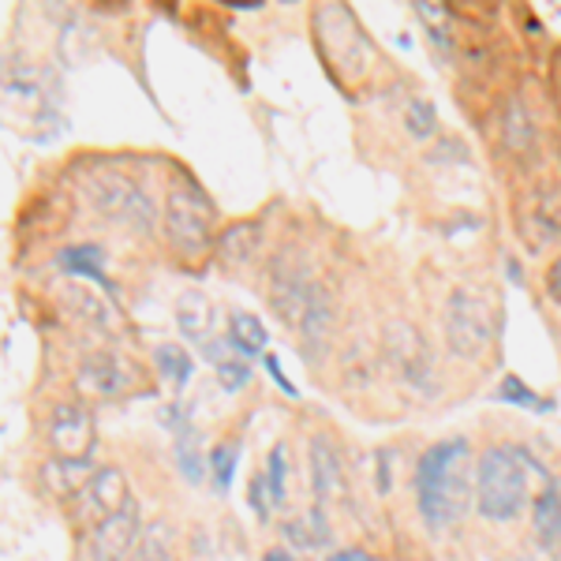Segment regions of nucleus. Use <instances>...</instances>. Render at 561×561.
Masks as SVG:
<instances>
[{"instance_id": "1", "label": "nucleus", "mask_w": 561, "mask_h": 561, "mask_svg": "<svg viewBox=\"0 0 561 561\" xmlns=\"http://www.w3.org/2000/svg\"><path fill=\"white\" fill-rule=\"evenodd\" d=\"M476 494V479H468V442H434L415 465V502L427 528L442 531L468 513Z\"/></svg>"}, {"instance_id": "2", "label": "nucleus", "mask_w": 561, "mask_h": 561, "mask_svg": "<svg viewBox=\"0 0 561 561\" xmlns=\"http://www.w3.org/2000/svg\"><path fill=\"white\" fill-rule=\"evenodd\" d=\"M550 479L528 449L491 446L476 465V505L486 520H517L531 491H542Z\"/></svg>"}, {"instance_id": "3", "label": "nucleus", "mask_w": 561, "mask_h": 561, "mask_svg": "<svg viewBox=\"0 0 561 561\" xmlns=\"http://www.w3.org/2000/svg\"><path fill=\"white\" fill-rule=\"evenodd\" d=\"M314 38L322 45V57L330 60V68H345V79H364L370 71V42L359 31L356 15L341 4H325L314 12Z\"/></svg>"}, {"instance_id": "4", "label": "nucleus", "mask_w": 561, "mask_h": 561, "mask_svg": "<svg viewBox=\"0 0 561 561\" xmlns=\"http://www.w3.org/2000/svg\"><path fill=\"white\" fill-rule=\"evenodd\" d=\"M165 237H169V248L184 262H203L217 248L210 206L195 192L173 187L165 198Z\"/></svg>"}, {"instance_id": "5", "label": "nucleus", "mask_w": 561, "mask_h": 561, "mask_svg": "<svg viewBox=\"0 0 561 561\" xmlns=\"http://www.w3.org/2000/svg\"><path fill=\"white\" fill-rule=\"evenodd\" d=\"M442 330H446V345L454 356H479L494 337L491 304L479 293H472V288H457L446 304V314H442Z\"/></svg>"}, {"instance_id": "6", "label": "nucleus", "mask_w": 561, "mask_h": 561, "mask_svg": "<svg viewBox=\"0 0 561 561\" xmlns=\"http://www.w3.org/2000/svg\"><path fill=\"white\" fill-rule=\"evenodd\" d=\"M90 203L94 210L105 217V221H116L124 229H135V232H150L153 221H158V210H153L150 195L142 192V184H135L128 176H98L90 184Z\"/></svg>"}, {"instance_id": "7", "label": "nucleus", "mask_w": 561, "mask_h": 561, "mask_svg": "<svg viewBox=\"0 0 561 561\" xmlns=\"http://www.w3.org/2000/svg\"><path fill=\"white\" fill-rule=\"evenodd\" d=\"M128 505H131L128 476L121 468H98L90 476V483L83 486V494L71 502V520H76V528L90 531L98 524H105L108 517H116V513H124Z\"/></svg>"}, {"instance_id": "8", "label": "nucleus", "mask_w": 561, "mask_h": 561, "mask_svg": "<svg viewBox=\"0 0 561 561\" xmlns=\"http://www.w3.org/2000/svg\"><path fill=\"white\" fill-rule=\"evenodd\" d=\"M314 288H319V277L296 259H277L270 266V277H266V296H270V307L274 314L285 325H300L307 304H311Z\"/></svg>"}, {"instance_id": "9", "label": "nucleus", "mask_w": 561, "mask_h": 561, "mask_svg": "<svg viewBox=\"0 0 561 561\" xmlns=\"http://www.w3.org/2000/svg\"><path fill=\"white\" fill-rule=\"evenodd\" d=\"M386 364L397 370L412 389L431 393L434 386V356L423 333L409 322H393L386 330Z\"/></svg>"}, {"instance_id": "10", "label": "nucleus", "mask_w": 561, "mask_h": 561, "mask_svg": "<svg viewBox=\"0 0 561 561\" xmlns=\"http://www.w3.org/2000/svg\"><path fill=\"white\" fill-rule=\"evenodd\" d=\"M49 449L57 460H90L98 446V423L94 412L79 401L57 404L49 415Z\"/></svg>"}, {"instance_id": "11", "label": "nucleus", "mask_w": 561, "mask_h": 561, "mask_svg": "<svg viewBox=\"0 0 561 561\" xmlns=\"http://www.w3.org/2000/svg\"><path fill=\"white\" fill-rule=\"evenodd\" d=\"M76 389L94 401H116L135 389V367L116 352H94L76 370Z\"/></svg>"}, {"instance_id": "12", "label": "nucleus", "mask_w": 561, "mask_h": 561, "mask_svg": "<svg viewBox=\"0 0 561 561\" xmlns=\"http://www.w3.org/2000/svg\"><path fill=\"white\" fill-rule=\"evenodd\" d=\"M142 547L139 510L128 505L124 513L108 517L105 524L87 531V558L90 561H131Z\"/></svg>"}, {"instance_id": "13", "label": "nucleus", "mask_w": 561, "mask_h": 561, "mask_svg": "<svg viewBox=\"0 0 561 561\" xmlns=\"http://www.w3.org/2000/svg\"><path fill=\"white\" fill-rule=\"evenodd\" d=\"M307 460H311V491L322 502H337L345 494V465H341V454L330 434H314Z\"/></svg>"}, {"instance_id": "14", "label": "nucleus", "mask_w": 561, "mask_h": 561, "mask_svg": "<svg viewBox=\"0 0 561 561\" xmlns=\"http://www.w3.org/2000/svg\"><path fill=\"white\" fill-rule=\"evenodd\" d=\"M333 319H337V311H333V296H330V288L319 280V288H314L300 325H296L307 356H322L325 352V345H330V337H333Z\"/></svg>"}, {"instance_id": "15", "label": "nucleus", "mask_w": 561, "mask_h": 561, "mask_svg": "<svg viewBox=\"0 0 561 561\" xmlns=\"http://www.w3.org/2000/svg\"><path fill=\"white\" fill-rule=\"evenodd\" d=\"M520 237L528 240L531 251H542L547 243H554L561 237V217L554 210V203H550L547 192H531L528 203L520 206Z\"/></svg>"}, {"instance_id": "16", "label": "nucleus", "mask_w": 561, "mask_h": 561, "mask_svg": "<svg viewBox=\"0 0 561 561\" xmlns=\"http://www.w3.org/2000/svg\"><path fill=\"white\" fill-rule=\"evenodd\" d=\"M94 472H98V468H90V460H57V457H53L49 465H42V486L53 497L76 502Z\"/></svg>"}, {"instance_id": "17", "label": "nucleus", "mask_w": 561, "mask_h": 561, "mask_svg": "<svg viewBox=\"0 0 561 561\" xmlns=\"http://www.w3.org/2000/svg\"><path fill=\"white\" fill-rule=\"evenodd\" d=\"M176 325L187 341L206 348L214 341V304L203 293H184L176 300Z\"/></svg>"}, {"instance_id": "18", "label": "nucleus", "mask_w": 561, "mask_h": 561, "mask_svg": "<svg viewBox=\"0 0 561 561\" xmlns=\"http://www.w3.org/2000/svg\"><path fill=\"white\" fill-rule=\"evenodd\" d=\"M259 240H262L259 221H237V225L225 229V237L217 240L214 251L225 266H248L251 255H255V248H259Z\"/></svg>"}, {"instance_id": "19", "label": "nucleus", "mask_w": 561, "mask_h": 561, "mask_svg": "<svg viewBox=\"0 0 561 561\" xmlns=\"http://www.w3.org/2000/svg\"><path fill=\"white\" fill-rule=\"evenodd\" d=\"M225 345H229L232 352H240V356L255 359V356H262V352H266L270 333H266V325L255 319V314L237 311L229 319V337H225Z\"/></svg>"}, {"instance_id": "20", "label": "nucleus", "mask_w": 561, "mask_h": 561, "mask_svg": "<svg viewBox=\"0 0 561 561\" xmlns=\"http://www.w3.org/2000/svg\"><path fill=\"white\" fill-rule=\"evenodd\" d=\"M102 266H105V251L98 248V243H76V248L60 251V270H65V274L90 277V280H98V285L113 293V280L102 274Z\"/></svg>"}, {"instance_id": "21", "label": "nucleus", "mask_w": 561, "mask_h": 561, "mask_svg": "<svg viewBox=\"0 0 561 561\" xmlns=\"http://www.w3.org/2000/svg\"><path fill=\"white\" fill-rule=\"evenodd\" d=\"M502 139H505V147H510L513 153H531L536 150V121H531V113H528V105L520 102V98H513L510 108H505V116H502Z\"/></svg>"}, {"instance_id": "22", "label": "nucleus", "mask_w": 561, "mask_h": 561, "mask_svg": "<svg viewBox=\"0 0 561 561\" xmlns=\"http://www.w3.org/2000/svg\"><path fill=\"white\" fill-rule=\"evenodd\" d=\"M65 304H68V311L76 314L79 322L98 325V330H108V322H113V307H108L98 293L83 288V285H71L65 293Z\"/></svg>"}, {"instance_id": "23", "label": "nucleus", "mask_w": 561, "mask_h": 561, "mask_svg": "<svg viewBox=\"0 0 561 561\" xmlns=\"http://www.w3.org/2000/svg\"><path fill=\"white\" fill-rule=\"evenodd\" d=\"M536 536L547 542V547H554L561 539V491L558 483H547L536 497Z\"/></svg>"}, {"instance_id": "24", "label": "nucleus", "mask_w": 561, "mask_h": 561, "mask_svg": "<svg viewBox=\"0 0 561 561\" xmlns=\"http://www.w3.org/2000/svg\"><path fill=\"white\" fill-rule=\"evenodd\" d=\"M153 367H158V375L165 378V382L176 386V393L187 386V378L195 375V359L187 356L180 345H158V348H153Z\"/></svg>"}, {"instance_id": "25", "label": "nucleus", "mask_w": 561, "mask_h": 561, "mask_svg": "<svg viewBox=\"0 0 561 561\" xmlns=\"http://www.w3.org/2000/svg\"><path fill=\"white\" fill-rule=\"evenodd\" d=\"M176 468H180V476L187 479V483H203V476H206V457H203V446H198V431H184V434H176Z\"/></svg>"}, {"instance_id": "26", "label": "nucleus", "mask_w": 561, "mask_h": 561, "mask_svg": "<svg viewBox=\"0 0 561 561\" xmlns=\"http://www.w3.org/2000/svg\"><path fill=\"white\" fill-rule=\"evenodd\" d=\"M497 401L517 404V409H528V412H554V401H542V397H536V389L524 386L517 375L502 378V386H497Z\"/></svg>"}, {"instance_id": "27", "label": "nucleus", "mask_w": 561, "mask_h": 561, "mask_svg": "<svg viewBox=\"0 0 561 561\" xmlns=\"http://www.w3.org/2000/svg\"><path fill=\"white\" fill-rule=\"evenodd\" d=\"M404 128L415 139H431L438 131V113H434L427 98H409V105H404Z\"/></svg>"}, {"instance_id": "28", "label": "nucleus", "mask_w": 561, "mask_h": 561, "mask_svg": "<svg viewBox=\"0 0 561 561\" xmlns=\"http://www.w3.org/2000/svg\"><path fill=\"white\" fill-rule=\"evenodd\" d=\"M288 460H285V446H277L274 454H270V465H266V486H270V494H274V505L280 510L285 505V497H288Z\"/></svg>"}, {"instance_id": "29", "label": "nucleus", "mask_w": 561, "mask_h": 561, "mask_svg": "<svg viewBox=\"0 0 561 561\" xmlns=\"http://www.w3.org/2000/svg\"><path fill=\"white\" fill-rule=\"evenodd\" d=\"M237 446H217L210 454V468H214V486L217 491H229L232 486V476H237Z\"/></svg>"}, {"instance_id": "30", "label": "nucleus", "mask_w": 561, "mask_h": 561, "mask_svg": "<svg viewBox=\"0 0 561 561\" xmlns=\"http://www.w3.org/2000/svg\"><path fill=\"white\" fill-rule=\"evenodd\" d=\"M214 370H217V378H221V386H225V393H237V389L248 382V364H240L237 356H225L221 364H214Z\"/></svg>"}, {"instance_id": "31", "label": "nucleus", "mask_w": 561, "mask_h": 561, "mask_svg": "<svg viewBox=\"0 0 561 561\" xmlns=\"http://www.w3.org/2000/svg\"><path fill=\"white\" fill-rule=\"evenodd\" d=\"M248 502H251V510L259 513V520H270V513H274L277 505H274V494H270V486H266V476H255V479H251Z\"/></svg>"}, {"instance_id": "32", "label": "nucleus", "mask_w": 561, "mask_h": 561, "mask_svg": "<svg viewBox=\"0 0 561 561\" xmlns=\"http://www.w3.org/2000/svg\"><path fill=\"white\" fill-rule=\"evenodd\" d=\"M139 561H169V547H165V528H161V524H153L150 531H142Z\"/></svg>"}, {"instance_id": "33", "label": "nucleus", "mask_w": 561, "mask_h": 561, "mask_svg": "<svg viewBox=\"0 0 561 561\" xmlns=\"http://www.w3.org/2000/svg\"><path fill=\"white\" fill-rule=\"evenodd\" d=\"M161 427H165V431H173V434L192 431V409H187L184 401L165 404V409H161Z\"/></svg>"}, {"instance_id": "34", "label": "nucleus", "mask_w": 561, "mask_h": 561, "mask_svg": "<svg viewBox=\"0 0 561 561\" xmlns=\"http://www.w3.org/2000/svg\"><path fill=\"white\" fill-rule=\"evenodd\" d=\"M262 364H266V370H270V375H274V382H277L280 389H285L288 397H300V393H296V386H293V382H288V378H285V370L277 367V359H274V356H266V359H262Z\"/></svg>"}, {"instance_id": "35", "label": "nucleus", "mask_w": 561, "mask_h": 561, "mask_svg": "<svg viewBox=\"0 0 561 561\" xmlns=\"http://www.w3.org/2000/svg\"><path fill=\"white\" fill-rule=\"evenodd\" d=\"M547 293L554 296V304H561V255L554 259V266L547 274Z\"/></svg>"}, {"instance_id": "36", "label": "nucleus", "mask_w": 561, "mask_h": 561, "mask_svg": "<svg viewBox=\"0 0 561 561\" xmlns=\"http://www.w3.org/2000/svg\"><path fill=\"white\" fill-rule=\"evenodd\" d=\"M389 486H393V483H389V449H378V491H389Z\"/></svg>"}, {"instance_id": "37", "label": "nucleus", "mask_w": 561, "mask_h": 561, "mask_svg": "<svg viewBox=\"0 0 561 561\" xmlns=\"http://www.w3.org/2000/svg\"><path fill=\"white\" fill-rule=\"evenodd\" d=\"M325 561H370L364 550H356V547H348V550H337V554H330Z\"/></svg>"}, {"instance_id": "38", "label": "nucleus", "mask_w": 561, "mask_h": 561, "mask_svg": "<svg viewBox=\"0 0 561 561\" xmlns=\"http://www.w3.org/2000/svg\"><path fill=\"white\" fill-rule=\"evenodd\" d=\"M262 561H296L293 554H288V550H270V554L266 558H262Z\"/></svg>"}, {"instance_id": "39", "label": "nucleus", "mask_w": 561, "mask_h": 561, "mask_svg": "<svg viewBox=\"0 0 561 561\" xmlns=\"http://www.w3.org/2000/svg\"><path fill=\"white\" fill-rule=\"evenodd\" d=\"M131 561H139V554H135V558H131Z\"/></svg>"}]
</instances>
